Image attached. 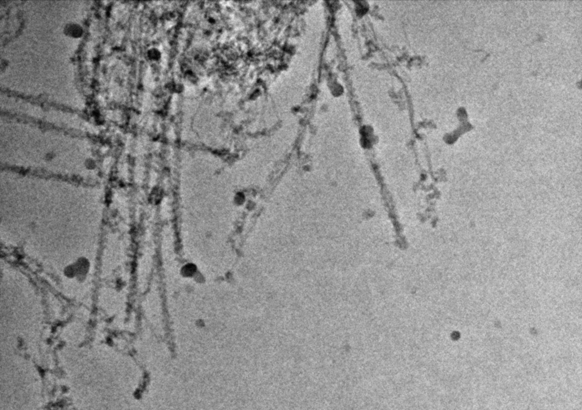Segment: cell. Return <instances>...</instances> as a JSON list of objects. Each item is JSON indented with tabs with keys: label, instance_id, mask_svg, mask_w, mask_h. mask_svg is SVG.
Returning <instances> with one entry per match:
<instances>
[{
	"label": "cell",
	"instance_id": "1",
	"mask_svg": "<svg viewBox=\"0 0 582 410\" xmlns=\"http://www.w3.org/2000/svg\"><path fill=\"white\" fill-rule=\"evenodd\" d=\"M65 32L67 35L77 38V37L81 36L83 34L82 27L80 26V24L71 23L65 26Z\"/></svg>",
	"mask_w": 582,
	"mask_h": 410
}]
</instances>
